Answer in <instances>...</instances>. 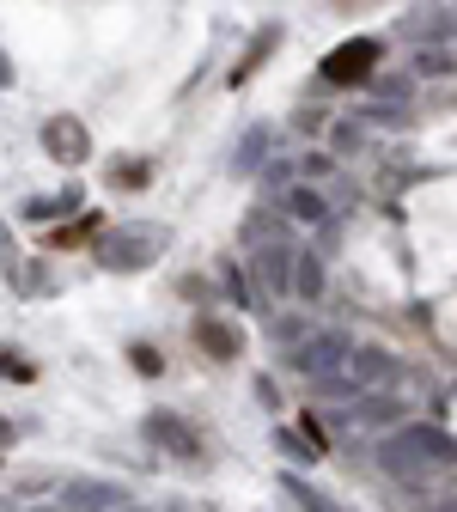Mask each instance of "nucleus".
Masks as SVG:
<instances>
[{"instance_id": "obj_1", "label": "nucleus", "mask_w": 457, "mask_h": 512, "mask_svg": "<svg viewBox=\"0 0 457 512\" xmlns=\"http://www.w3.org/2000/svg\"><path fill=\"white\" fill-rule=\"evenodd\" d=\"M378 464H384V476H397L403 488H415L427 470H451L457 464V439L445 427L409 421V427H397V433L378 445Z\"/></svg>"}, {"instance_id": "obj_2", "label": "nucleus", "mask_w": 457, "mask_h": 512, "mask_svg": "<svg viewBox=\"0 0 457 512\" xmlns=\"http://www.w3.org/2000/svg\"><path fill=\"white\" fill-rule=\"evenodd\" d=\"M390 384H403V360L390 354V348L354 342L342 378H336V384H323V391H330V397H378V391H390Z\"/></svg>"}, {"instance_id": "obj_3", "label": "nucleus", "mask_w": 457, "mask_h": 512, "mask_svg": "<svg viewBox=\"0 0 457 512\" xmlns=\"http://www.w3.org/2000/svg\"><path fill=\"white\" fill-rule=\"evenodd\" d=\"M159 250H165V232L159 226H116V232L98 238V263L116 269V275H135V269L153 263Z\"/></svg>"}, {"instance_id": "obj_4", "label": "nucleus", "mask_w": 457, "mask_h": 512, "mask_svg": "<svg viewBox=\"0 0 457 512\" xmlns=\"http://www.w3.org/2000/svg\"><path fill=\"white\" fill-rule=\"evenodd\" d=\"M348 354H354V336H342V330H317V336H305V342L293 348V372H305L311 384H336L342 366H348Z\"/></svg>"}, {"instance_id": "obj_5", "label": "nucleus", "mask_w": 457, "mask_h": 512, "mask_svg": "<svg viewBox=\"0 0 457 512\" xmlns=\"http://www.w3.org/2000/svg\"><path fill=\"white\" fill-rule=\"evenodd\" d=\"M293 244L287 238H269L263 250H250V269H256V305H269V299H287L293 293Z\"/></svg>"}, {"instance_id": "obj_6", "label": "nucleus", "mask_w": 457, "mask_h": 512, "mask_svg": "<svg viewBox=\"0 0 457 512\" xmlns=\"http://www.w3.org/2000/svg\"><path fill=\"white\" fill-rule=\"evenodd\" d=\"M122 506H128V488L92 482V476H68L61 482V500H55V512H122Z\"/></svg>"}, {"instance_id": "obj_7", "label": "nucleus", "mask_w": 457, "mask_h": 512, "mask_svg": "<svg viewBox=\"0 0 457 512\" xmlns=\"http://www.w3.org/2000/svg\"><path fill=\"white\" fill-rule=\"evenodd\" d=\"M43 153L61 159V165H86V159H92L86 122H80V116H49V122H43Z\"/></svg>"}, {"instance_id": "obj_8", "label": "nucleus", "mask_w": 457, "mask_h": 512, "mask_svg": "<svg viewBox=\"0 0 457 512\" xmlns=\"http://www.w3.org/2000/svg\"><path fill=\"white\" fill-rule=\"evenodd\" d=\"M147 439L171 445L177 458H195V452H202V433H195L183 415H165V409H153V415H147Z\"/></svg>"}, {"instance_id": "obj_9", "label": "nucleus", "mask_w": 457, "mask_h": 512, "mask_svg": "<svg viewBox=\"0 0 457 512\" xmlns=\"http://www.w3.org/2000/svg\"><path fill=\"white\" fill-rule=\"evenodd\" d=\"M372 55H378V43L372 37H360V43H342L330 61H323V80H336V86H348V80H360V74H372Z\"/></svg>"}, {"instance_id": "obj_10", "label": "nucleus", "mask_w": 457, "mask_h": 512, "mask_svg": "<svg viewBox=\"0 0 457 512\" xmlns=\"http://www.w3.org/2000/svg\"><path fill=\"white\" fill-rule=\"evenodd\" d=\"M281 494H287V500H293L299 512H354V506H342L336 494H323L317 482H305V476H293V470L281 476Z\"/></svg>"}, {"instance_id": "obj_11", "label": "nucleus", "mask_w": 457, "mask_h": 512, "mask_svg": "<svg viewBox=\"0 0 457 512\" xmlns=\"http://www.w3.org/2000/svg\"><path fill=\"white\" fill-rule=\"evenodd\" d=\"M195 342H202L214 360H238V348H244L238 324H226V317H202V324H195Z\"/></svg>"}, {"instance_id": "obj_12", "label": "nucleus", "mask_w": 457, "mask_h": 512, "mask_svg": "<svg viewBox=\"0 0 457 512\" xmlns=\"http://www.w3.org/2000/svg\"><path fill=\"white\" fill-rule=\"evenodd\" d=\"M293 299H305V305L323 299V256L317 250H299L293 256Z\"/></svg>"}, {"instance_id": "obj_13", "label": "nucleus", "mask_w": 457, "mask_h": 512, "mask_svg": "<svg viewBox=\"0 0 457 512\" xmlns=\"http://www.w3.org/2000/svg\"><path fill=\"white\" fill-rule=\"evenodd\" d=\"M403 403H390V397H354L342 403V421H360V427H384V421H397Z\"/></svg>"}, {"instance_id": "obj_14", "label": "nucleus", "mask_w": 457, "mask_h": 512, "mask_svg": "<svg viewBox=\"0 0 457 512\" xmlns=\"http://www.w3.org/2000/svg\"><path fill=\"white\" fill-rule=\"evenodd\" d=\"M281 208H287L293 220H311V226H317V220H330V202H323V196H317L311 183H287V196H281Z\"/></svg>"}, {"instance_id": "obj_15", "label": "nucleus", "mask_w": 457, "mask_h": 512, "mask_svg": "<svg viewBox=\"0 0 457 512\" xmlns=\"http://www.w3.org/2000/svg\"><path fill=\"white\" fill-rule=\"evenodd\" d=\"M403 37H457V13H409L403 19Z\"/></svg>"}, {"instance_id": "obj_16", "label": "nucleus", "mask_w": 457, "mask_h": 512, "mask_svg": "<svg viewBox=\"0 0 457 512\" xmlns=\"http://www.w3.org/2000/svg\"><path fill=\"white\" fill-rule=\"evenodd\" d=\"M409 68H415L421 80H445V74H457V55H451V49H421Z\"/></svg>"}, {"instance_id": "obj_17", "label": "nucleus", "mask_w": 457, "mask_h": 512, "mask_svg": "<svg viewBox=\"0 0 457 512\" xmlns=\"http://www.w3.org/2000/svg\"><path fill=\"white\" fill-rule=\"evenodd\" d=\"M220 281H226V299H232V305H256V287H244L238 263H220Z\"/></svg>"}, {"instance_id": "obj_18", "label": "nucleus", "mask_w": 457, "mask_h": 512, "mask_svg": "<svg viewBox=\"0 0 457 512\" xmlns=\"http://www.w3.org/2000/svg\"><path fill=\"white\" fill-rule=\"evenodd\" d=\"M269 153V128H250L244 135V153H238V171H256V159Z\"/></svg>"}, {"instance_id": "obj_19", "label": "nucleus", "mask_w": 457, "mask_h": 512, "mask_svg": "<svg viewBox=\"0 0 457 512\" xmlns=\"http://www.w3.org/2000/svg\"><path fill=\"white\" fill-rule=\"evenodd\" d=\"M281 445L293 458H317V445H305V433H293V427H281Z\"/></svg>"}, {"instance_id": "obj_20", "label": "nucleus", "mask_w": 457, "mask_h": 512, "mask_svg": "<svg viewBox=\"0 0 457 512\" xmlns=\"http://www.w3.org/2000/svg\"><path fill=\"white\" fill-rule=\"evenodd\" d=\"M0 378H31V366H25V360H13V354H0Z\"/></svg>"}, {"instance_id": "obj_21", "label": "nucleus", "mask_w": 457, "mask_h": 512, "mask_svg": "<svg viewBox=\"0 0 457 512\" xmlns=\"http://www.w3.org/2000/svg\"><path fill=\"white\" fill-rule=\"evenodd\" d=\"M256 403H263V409H281V397H275V384H269V378H256Z\"/></svg>"}, {"instance_id": "obj_22", "label": "nucleus", "mask_w": 457, "mask_h": 512, "mask_svg": "<svg viewBox=\"0 0 457 512\" xmlns=\"http://www.w3.org/2000/svg\"><path fill=\"white\" fill-rule=\"evenodd\" d=\"M439 512H457V488H445V494H439Z\"/></svg>"}, {"instance_id": "obj_23", "label": "nucleus", "mask_w": 457, "mask_h": 512, "mask_svg": "<svg viewBox=\"0 0 457 512\" xmlns=\"http://www.w3.org/2000/svg\"><path fill=\"white\" fill-rule=\"evenodd\" d=\"M0 86H13V61L7 55H0Z\"/></svg>"}, {"instance_id": "obj_24", "label": "nucleus", "mask_w": 457, "mask_h": 512, "mask_svg": "<svg viewBox=\"0 0 457 512\" xmlns=\"http://www.w3.org/2000/svg\"><path fill=\"white\" fill-rule=\"evenodd\" d=\"M7 256H13V238H7V226H0V263H7Z\"/></svg>"}, {"instance_id": "obj_25", "label": "nucleus", "mask_w": 457, "mask_h": 512, "mask_svg": "<svg viewBox=\"0 0 457 512\" xmlns=\"http://www.w3.org/2000/svg\"><path fill=\"white\" fill-rule=\"evenodd\" d=\"M13 439H19V433H13V421H0V445H13Z\"/></svg>"}]
</instances>
